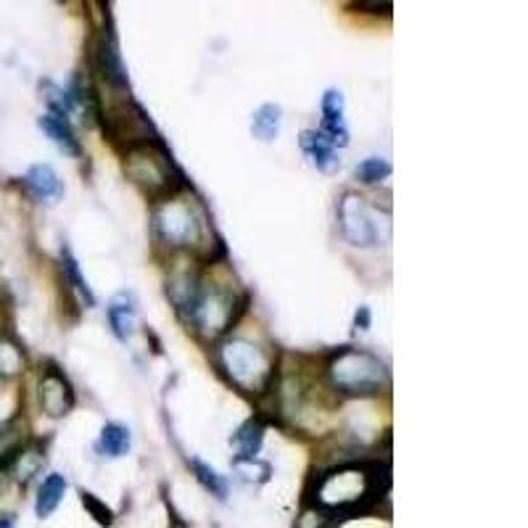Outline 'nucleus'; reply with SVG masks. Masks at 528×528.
<instances>
[{"label":"nucleus","instance_id":"obj_1","mask_svg":"<svg viewBox=\"0 0 528 528\" xmlns=\"http://www.w3.org/2000/svg\"><path fill=\"white\" fill-rule=\"evenodd\" d=\"M381 476H389V468L381 462H346L330 468L315 486V507L341 521L344 515L367 513L381 499Z\"/></svg>","mask_w":528,"mask_h":528},{"label":"nucleus","instance_id":"obj_2","mask_svg":"<svg viewBox=\"0 0 528 528\" xmlns=\"http://www.w3.org/2000/svg\"><path fill=\"white\" fill-rule=\"evenodd\" d=\"M325 381L330 389L344 396H378L389 389V370L381 357L367 349H338L328 357Z\"/></svg>","mask_w":528,"mask_h":528},{"label":"nucleus","instance_id":"obj_3","mask_svg":"<svg viewBox=\"0 0 528 528\" xmlns=\"http://www.w3.org/2000/svg\"><path fill=\"white\" fill-rule=\"evenodd\" d=\"M125 175L140 191L146 193L154 204L177 196L185 188V177L175 167L164 140L135 146L125 151Z\"/></svg>","mask_w":528,"mask_h":528},{"label":"nucleus","instance_id":"obj_4","mask_svg":"<svg viewBox=\"0 0 528 528\" xmlns=\"http://www.w3.org/2000/svg\"><path fill=\"white\" fill-rule=\"evenodd\" d=\"M220 370L243 394H270L278 378L275 362L262 346L246 338H230L217 352Z\"/></svg>","mask_w":528,"mask_h":528},{"label":"nucleus","instance_id":"obj_5","mask_svg":"<svg viewBox=\"0 0 528 528\" xmlns=\"http://www.w3.org/2000/svg\"><path fill=\"white\" fill-rule=\"evenodd\" d=\"M246 304H249V296L238 299L228 288L217 286V283H206L201 278L196 296L185 307L183 315L188 317V323L193 325L196 333L206 338H220L241 320V315L246 312Z\"/></svg>","mask_w":528,"mask_h":528},{"label":"nucleus","instance_id":"obj_6","mask_svg":"<svg viewBox=\"0 0 528 528\" xmlns=\"http://www.w3.org/2000/svg\"><path fill=\"white\" fill-rule=\"evenodd\" d=\"M154 230L162 238L164 246L169 249L183 251H201L209 249L206 262H212V246L217 243H206V222L204 217L196 212V206L191 201H185L180 196H172L162 204H156L154 209Z\"/></svg>","mask_w":528,"mask_h":528},{"label":"nucleus","instance_id":"obj_7","mask_svg":"<svg viewBox=\"0 0 528 528\" xmlns=\"http://www.w3.org/2000/svg\"><path fill=\"white\" fill-rule=\"evenodd\" d=\"M103 130L109 135L117 146L135 148V146H146V143H156L159 138V132L154 130L151 125V119L146 117V111L140 109L135 101H122L117 103L114 109H109L103 114Z\"/></svg>","mask_w":528,"mask_h":528},{"label":"nucleus","instance_id":"obj_8","mask_svg":"<svg viewBox=\"0 0 528 528\" xmlns=\"http://www.w3.org/2000/svg\"><path fill=\"white\" fill-rule=\"evenodd\" d=\"M338 228L346 241L357 249H373L381 241V228L375 222L373 206L360 193L346 191L338 201Z\"/></svg>","mask_w":528,"mask_h":528},{"label":"nucleus","instance_id":"obj_9","mask_svg":"<svg viewBox=\"0 0 528 528\" xmlns=\"http://www.w3.org/2000/svg\"><path fill=\"white\" fill-rule=\"evenodd\" d=\"M37 399L48 418L59 420L66 418L74 410V389L69 378L61 373L59 367H48L40 375V386H37Z\"/></svg>","mask_w":528,"mask_h":528},{"label":"nucleus","instance_id":"obj_10","mask_svg":"<svg viewBox=\"0 0 528 528\" xmlns=\"http://www.w3.org/2000/svg\"><path fill=\"white\" fill-rule=\"evenodd\" d=\"M90 61H93V69L106 85H111L114 90L127 88L125 64H122V56H119L111 37H98L96 43L90 45Z\"/></svg>","mask_w":528,"mask_h":528},{"label":"nucleus","instance_id":"obj_11","mask_svg":"<svg viewBox=\"0 0 528 528\" xmlns=\"http://www.w3.org/2000/svg\"><path fill=\"white\" fill-rule=\"evenodd\" d=\"M22 185L32 198L45 201V204H56L64 196V183H61V177L56 175V169L51 164H35V167L27 169Z\"/></svg>","mask_w":528,"mask_h":528},{"label":"nucleus","instance_id":"obj_12","mask_svg":"<svg viewBox=\"0 0 528 528\" xmlns=\"http://www.w3.org/2000/svg\"><path fill=\"white\" fill-rule=\"evenodd\" d=\"M301 151L312 159V164H315L323 175H333V172L341 169V159H338L336 148L330 146L320 130L301 132Z\"/></svg>","mask_w":528,"mask_h":528},{"label":"nucleus","instance_id":"obj_13","mask_svg":"<svg viewBox=\"0 0 528 528\" xmlns=\"http://www.w3.org/2000/svg\"><path fill=\"white\" fill-rule=\"evenodd\" d=\"M30 444V426L24 415H14L0 423V465H11L19 452Z\"/></svg>","mask_w":528,"mask_h":528},{"label":"nucleus","instance_id":"obj_14","mask_svg":"<svg viewBox=\"0 0 528 528\" xmlns=\"http://www.w3.org/2000/svg\"><path fill=\"white\" fill-rule=\"evenodd\" d=\"M37 125H40V130H43L45 135H48V138H51L66 156H74V159H80L82 156L80 140L74 138V130L69 127V122H66V119L53 117V114H45V117L37 119Z\"/></svg>","mask_w":528,"mask_h":528},{"label":"nucleus","instance_id":"obj_15","mask_svg":"<svg viewBox=\"0 0 528 528\" xmlns=\"http://www.w3.org/2000/svg\"><path fill=\"white\" fill-rule=\"evenodd\" d=\"M106 315H109V325L114 330V336L119 341H127L132 336V325H135V315H138V307H135V299L130 294H119L111 299L109 309H106Z\"/></svg>","mask_w":528,"mask_h":528},{"label":"nucleus","instance_id":"obj_16","mask_svg":"<svg viewBox=\"0 0 528 528\" xmlns=\"http://www.w3.org/2000/svg\"><path fill=\"white\" fill-rule=\"evenodd\" d=\"M64 494H66V478L61 476V473H51V476L40 484V492H37V502H35L37 518H40V521L51 518V515L59 510Z\"/></svg>","mask_w":528,"mask_h":528},{"label":"nucleus","instance_id":"obj_17","mask_svg":"<svg viewBox=\"0 0 528 528\" xmlns=\"http://www.w3.org/2000/svg\"><path fill=\"white\" fill-rule=\"evenodd\" d=\"M132 447V436L130 428L122 426V423H106L101 431V439H98L96 449L101 452L103 457H111V460H117V457H125Z\"/></svg>","mask_w":528,"mask_h":528},{"label":"nucleus","instance_id":"obj_18","mask_svg":"<svg viewBox=\"0 0 528 528\" xmlns=\"http://www.w3.org/2000/svg\"><path fill=\"white\" fill-rule=\"evenodd\" d=\"M43 465H45L43 447H40V444H27V447H24L22 452L14 457V460H11L8 468H11V473H14V478L19 481V484L27 486L32 478L43 470Z\"/></svg>","mask_w":528,"mask_h":528},{"label":"nucleus","instance_id":"obj_19","mask_svg":"<svg viewBox=\"0 0 528 528\" xmlns=\"http://www.w3.org/2000/svg\"><path fill=\"white\" fill-rule=\"evenodd\" d=\"M233 447L238 449L235 457H257L264 444V423L262 418H249L238 431L233 433Z\"/></svg>","mask_w":528,"mask_h":528},{"label":"nucleus","instance_id":"obj_20","mask_svg":"<svg viewBox=\"0 0 528 528\" xmlns=\"http://www.w3.org/2000/svg\"><path fill=\"white\" fill-rule=\"evenodd\" d=\"M280 132V106L278 103H264L251 114V135L262 143H272Z\"/></svg>","mask_w":528,"mask_h":528},{"label":"nucleus","instance_id":"obj_21","mask_svg":"<svg viewBox=\"0 0 528 528\" xmlns=\"http://www.w3.org/2000/svg\"><path fill=\"white\" fill-rule=\"evenodd\" d=\"M61 267H64L66 283H72V288L82 296V301H85L88 307H96V294L90 291L88 280L82 278L80 264H77V259H74V254H72V249H69V246H64V249H61Z\"/></svg>","mask_w":528,"mask_h":528},{"label":"nucleus","instance_id":"obj_22","mask_svg":"<svg viewBox=\"0 0 528 528\" xmlns=\"http://www.w3.org/2000/svg\"><path fill=\"white\" fill-rule=\"evenodd\" d=\"M191 468H193V476H196V481L204 486L206 492L212 494V497H217V499H228V481H225V476H220V473H217L212 465H206V462H201V460H196V457H193Z\"/></svg>","mask_w":528,"mask_h":528},{"label":"nucleus","instance_id":"obj_23","mask_svg":"<svg viewBox=\"0 0 528 528\" xmlns=\"http://www.w3.org/2000/svg\"><path fill=\"white\" fill-rule=\"evenodd\" d=\"M233 470L249 484H267L272 476L270 462L259 460V457H235Z\"/></svg>","mask_w":528,"mask_h":528},{"label":"nucleus","instance_id":"obj_24","mask_svg":"<svg viewBox=\"0 0 528 528\" xmlns=\"http://www.w3.org/2000/svg\"><path fill=\"white\" fill-rule=\"evenodd\" d=\"M24 370L22 346L0 336V378H14Z\"/></svg>","mask_w":528,"mask_h":528},{"label":"nucleus","instance_id":"obj_25","mask_svg":"<svg viewBox=\"0 0 528 528\" xmlns=\"http://www.w3.org/2000/svg\"><path fill=\"white\" fill-rule=\"evenodd\" d=\"M354 175H357V180H360V183L375 185V183H381V180H386V177L391 175V164L386 162L383 156H367V159H362V162L357 164Z\"/></svg>","mask_w":528,"mask_h":528},{"label":"nucleus","instance_id":"obj_26","mask_svg":"<svg viewBox=\"0 0 528 528\" xmlns=\"http://www.w3.org/2000/svg\"><path fill=\"white\" fill-rule=\"evenodd\" d=\"M43 96H45V103H48V109H51L53 117L66 119L69 117V111H74L72 93L59 88V85H53V82H43Z\"/></svg>","mask_w":528,"mask_h":528},{"label":"nucleus","instance_id":"obj_27","mask_svg":"<svg viewBox=\"0 0 528 528\" xmlns=\"http://www.w3.org/2000/svg\"><path fill=\"white\" fill-rule=\"evenodd\" d=\"M80 502H82V507H85V510L90 513V518L98 523V526H103V528L114 526V510H111L106 502H101L96 494H90V492H85V489H82Z\"/></svg>","mask_w":528,"mask_h":528},{"label":"nucleus","instance_id":"obj_28","mask_svg":"<svg viewBox=\"0 0 528 528\" xmlns=\"http://www.w3.org/2000/svg\"><path fill=\"white\" fill-rule=\"evenodd\" d=\"M323 119L325 122H341V119H344V93H341V90H325Z\"/></svg>","mask_w":528,"mask_h":528},{"label":"nucleus","instance_id":"obj_29","mask_svg":"<svg viewBox=\"0 0 528 528\" xmlns=\"http://www.w3.org/2000/svg\"><path fill=\"white\" fill-rule=\"evenodd\" d=\"M352 8L357 11H367V14H391V3H354Z\"/></svg>","mask_w":528,"mask_h":528},{"label":"nucleus","instance_id":"obj_30","mask_svg":"<svg viewBox=\"0 0 528 528\" xmlns=\"http://www.w3.org/2000/svg\"><path fill=\"white\" fill-rule=\"evenodd\" d=\"M354 325H357V328H360V330L370 328V309H367V307L357 309V317H354Z\"/></svg>","mask_w":528,"mask_h":528},{"label":"nucleus","instance_id":"obj_31","mask_svg":"<svg viewBox=\"0 0 528 528\" xmlns=\"http://www.w3.org/2000/svg\"><path fill=\"white\" fill-rule=\"evenodd\" d=\"M0 528H16V515L14 513L0 515Z\"/></svg>","mask_w":528,"mask_h":528},{"label":"nucleus","instance_id":"obj_32","mask_svg":"<svg viewBox=\"0 0 528 528\" xmlns=\"http://www.w3.org/2000/svg\"><path fill=\"white\" fill-rule=\"evenodd\" d=\"M6 484H8V468L6 465H0V494L6 492Z\"/></svg>","mask_w":528,"mask_h":528}]
</instances>
